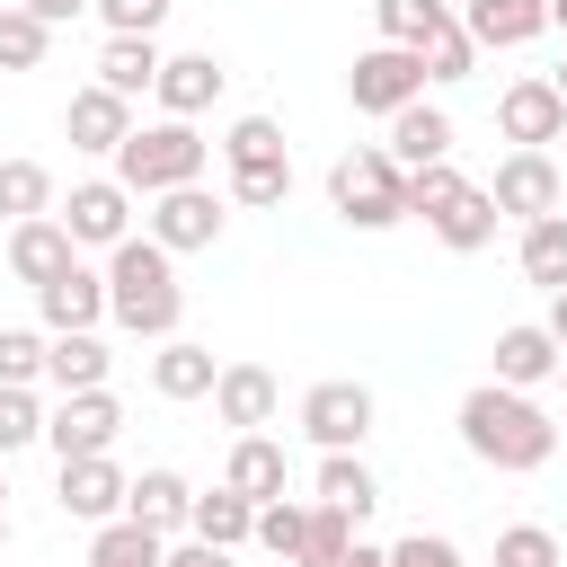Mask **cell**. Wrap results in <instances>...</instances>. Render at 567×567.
<instances>
[{
    "label": "cell",
    "mask_w": 567,
    "mask_h": 567,
    "mask_svg": "<svg viewBox=\"0 0 567 567\" xmlns=\"http://www.w3.org/2000/svg\"><path fill=\"white\" fill-rule=\"evenodd\" d=\"M461 452L470 461H487V470H505V478H532L540 461H558V416L532 399V390H505V381H478L470 399H461Z\"/></svg>",
    "instance_id": "cell-1"
},
{
    "label": "cell",
    "mask_w": 567,
    "mask_h": 567,
    "mask_svg": "<svg viewBox=\"0 0 567 567\" xmlns=\"http://www.w3.org/2000/svg\"><path fill=\"white\" fill-rule=\"evenodd\" d=\"M106 319H115L124 337H151V346L177 337L186 284H177V257H168L151 230H133L124 248H106Z\"/></svg>",
    "instance_id": "cell-2"
},
{
    "label": "cell",
    "mask_w": 567,
    "mask_h": 567,
    "mask_svg": "<svg viewBox=\"0 0 567 567\" xmlns=\"http://www.w3.org/2000/svg\"><path fill=\"white\" fill-rule=\"evenodd\" d=\"M204 168H213V142H204L195 124H177V115L133 124V142L115 151V186H124L133 204H151V195H168V186H204Z\"/></svg>",
    "instance_id": "cell-3"
},
{
    "label": "cell",
    "mask_w": 567,
    "mask_h": 567,
    "mask_svg": "<svg viewBox=\"0 0 567 567\" xmlns=\"http://www.w3.org/2000/svg\"><path fill=\"white\" fill-rule=\"evenodd\" d=\"M328 213H337L346 230H390V221H408V168H399L381 142L337 151V159H328Z\"/></svg>",
    "instance_id": "cell-4"
},
{
    "label": "cell",
    "mask_w": 567,
    "mask_h": 567,
    "mask_svg": "<svg viewBox=\"0 0 567 567\" xmlns=\"http://www.w3.org/2000/svg\"><path fill=\"white\" fill-rule=\"evenodd\" d=\"M221 168H230V204L239 213H275L292 195V151H284V124L275 115H239L221 142Z\"/></svg>",
    "instance_id": "cell-5"
},
{
    "label": "cell",
    "mask_w": 567,
    "mask_h": 567,
    "mask_svg": "<svg viewBox=\"0 0 567 567\" xmlns=\"http://www.w3.org/2000/svg\"><path fill=\"white\" fill-rule=\"evenodd\" d=\"M346 97H354V115H399V106H416L425 97V53H408V44H363L354 53V71H346Z\"/></svg>",
    "instance_id": "cell-6"
},
{
    "label": "cell",
    "mask_w": 567,
    "mask_h": 567,
    "mask_svg": "<svg viewBox=\"0 0 567 567\" xmlns=\"http://www.w3.org/2000/svg\"><path fill=\"white\" fill-rule=\"evenodd\" d=\"M115 434H124V399L115 390H71V399L44 408V452L53 461H97V452H115Z\"/></svg>",
    "instance_id": "cell-7"
},
{
    "label": "cell",
    "mask_w": 567,
    "mask_h": 567,
    "mask_svg": "<svg viewBox=\"0 0 567 567\" xmlns=\"http://www.w3.org/2000/svg\"><path fill=\"white\" fill-rule=\"evenodd\" d=\"M372 416H381V399L363 381H310L301 390V434L319 452H363L372 443Z\"/></svg>",
    "instance_id": "cell-8"
},
{
    "label": "cell",
    "mask_w": 567,
    "mask_h": 567,
    "mask_svg": "<svg viewBox=\"0 0 567 567\" xmlns=\"http://www.w3.org/2000/svg\"><path fill=\"white\" fill-rule=\"evenodd\" d=\"M142 230H151L168 257H195V248H213V239L230 230V204H221L213 186H168V195H151Z\"/></svg>",
    "instance_id": "cell-9"
},
{
    "label": "cell",
    "mask_w": 567,
    "mask_h": 567,
    "mask_svg": "<svg viewBox=\"0 0 567 567\" xmlns=\"http://www.w3.org/2000/svg\"><path fill=\"white\" fill-rule=\"evenodd\" d=\"M496 133H505L514 151H549V142H567V97L549 89V71L505 80V97H496Z\"/></svg>",
    "instance_id": "cell-10"
},
{
    "label": "cell",
    "mask_w": 567,
    "mask_h": 567,
    "mask_svg": "<svg viewBox=\"0 0 567 567\" xmlns=\"http://www.w3.org/2000/svg\"><path fill=\"white\" fill-rule=\"evenodd\" d=\"M487 195H496V213H505V221L567 213V177H558V159H549V151H505V159H496V177H487Z\"/></svg>",
    "instance_id": "cell-11"
},
{
    "label": "cell",
    "mask_w": 567,
    "mask_h": 567,
    "mask_svg": "<svg viewBox=\"0 0 567 567\" xmlns=\"http://www.w3.org/2000/svg\"><path fill=\"white\" fill-rule=\"evenodd\" d=\"M53 221H62L80 248H124V239H133V195H124L115 177H80V186L53 204Z\"/></svg>",
    "instance_id": "cell-12"
},
{
    "label": "cell",
    "mask_w": 567,
    "mask_h": 567,
    "mask_svg": "<svg viewBox=\"0 0 567 567\" xmlns=\"http://www.w3.org/2000/svg\"><path fill=\"white\" fill-rule=\"evenodd\" d=\"M124 496H133V478L115 470V452H97V461H62V478H53V505L71 514V523H124Z\"/></svg>",
    "instance_id": "cell-13"
},
{
    "label": "cell",
    "mask_w": 567,
    "mask_h": 567,
    "mask_svg": "<svg viewBox=\"0 0 567 567\" xmlns=\"http://www.w3.org/2000/svg\"><path fill=\"white\" fill-rule=\"evenodd\" d=\"M133 97H115V89H71V106H62V133H71V151H89V159H115L124 142H133Z\"/></svg>",
    "instance_id": "cell-14"
},
{
    "label": "cell",
    "mask_w": 567,
    "mask_h": 567,
    "mask_svg": "<svg viewBox=\"0 0 567 567\" xmlns=\"http://www.w3.org/2000/svg\"><path fill=\"white\" fill-rule=\"evenodd\" d=\"M35 319H44V337H80V328H106V266H71V275H53L44 292H35Z\"/></svg>",
    "instance_id": "cell-15"
},
{
    "label": "cell",
    "mask_w": 567,
    "mask_h": 567,
    "mask_svg": "<svg viewBox=\"0 0 567 567\" xmlns=\"http://www.w3.org/2000/svg\"><path fill=\"white\" fill-rule=\"evenodd\" d=\"M275 408H284V381H275L266 363H221V381H213V416H221L230 434H266Z\"/></svg>",
    "instance_id": "cell-16"
},
{
    "label": "cell",
    "mask_w": 567,
    "mask_h": 567,
    "mask_svg": "<svg viewBox=\"0 0 567 567\" xmlns=\"http://www.w3.org/2000/svg\"><path fill=\"white\" fill-rule=\"evenodd\" d=\"M230 89V71H221V53H168L159 62V115H177V124H195V115H213V97Z\"/></svg>",
    "instance_id": "cell-17"
},
{
    "label": "cell",
    "mask_w": 567,
    "mask_h": 567,
    "mask_svg": "<svg viewBox=\"0 0 567 567\" xmlns=\"http://www.w3.org/2000/svg\"><path fill=\"white\" fill-rule=\"evenodd\" d=\"M71 266H80V239H71V230H62L53 213H44V221H18V230H9V275H18L27 292H44V284H53V275H71Z\"/></svg>",
    "instance_id": "cell-18"
},
{
    "label": "cell",
    "mask_w": 567,
    "mask_h": 567,
    "mask_svg": "<svg viewBox=\"0 0 567 567\" xmlns=\"http://www.w3.org/2000/svg\"><path fill=\"white\" fill-rule=\"evenodd\" d=\"M558 337L540 328V319H514V328H496V372L487 381H505V390H540V381H558Z\"/></svg>",
    "instance_id": "cell-19"
},
{
    "label": "cell",
    "mask_w": 567,
    "mask_h": 567,
    "mask_svg": "<svg viewBox=\"0 0 567 567\" xmlns=\"http://www.w3.org/2000/svg\"><path fill=\"white\" fill-rule=\"evenodd\" d=\"M221 487H239L248 505H275V496H292V461H284V443H275V434H230Z\"/></svg>",
    "instance_id": "cell-20"
},
{
    "label": "cell",
    "mask_w": 567,
    "mask_h": 567,
    "mask_svg": "<svg viewBox=\"0 0 567 567\" xmlns=\"http://www.w3.org/2000/svg\"><path fill=\"white\" fill-rule=\"evenodd\" d=\"M461 27L478 53H514V44L549 35V0H461Z\"/></svg>",
    "instance_id": "cell-21"
},
{
    "label": "cell",
    "mask_w": 567,
    "mask_h": 567,
    "mask_svg": "<svg viewBox=\"0 0 567 567\" xmlns=\"http://www.w3.org/2000/svg\"><path fill=\"white\" fill-rule=\"evenodd\" d=\"M399 168H443L452 159V115L434 106V97H416V106H399L390 115V142H381Z\"/></svg>",
    "instance_id": "cell-22"
},
{
    "label": "cell",
    "mask_w": 567,
    "mask_h": 567,
    "mask_svg": "<svg viewBox=\"0 0 567 567\" xmlns=\"http://www.w3.org/2000/svg\"><path fill=\"white\" fill-rule=\"evenodd\" d=\"M159 35H106L97 44V89H115V97H151L159 89Z\"/></svg>",
    "instance_id": "cell-23"
},
{
    "label": "cell",
    "mask_w": 567,
    "mask_h": 567,
    "mask_svg": "<svg viewBox=\"0 0 567 567\" xmlns=\"http://www.w3.org/2000/svg\"><path fill=\"white\" fill-rule=\"evenodd\" d=\"M319 505H337V514H354V523H372L381 514V478H372V461L363 452H319Z\"/></svg>",
    "instance_id": "cell-24"
},
{
    "label": "cell",
    "mask_w": 567,
    "mask_h": 567,
    "mask_svg": "<svg viewBox=\"0 0 567 567\" xmlns=\"http://www.w3.org/2000/svg\"><path fill=\"white\" fill-rule=\"evenodd\" d=\"M106 372H115V354H106V337L97 328H80V337H53L44 346V381L71 399V390H106Z\"/></svg>",
    "instance_id": "cell-25"
},
{
    "label": "cell",
    "mask_w": 567,
    "mask_h": 567,
    "mask_svg": "<svg viewBox=\"0 0 567 567\" xmlns=\"http://www.w3.org/2000/svg\"><path fill=\"white\" fill-rule=\"evenodd\" d=\"M213 381H221V363H213V346H195V337H168V346L151 354V390H159V399H213Z\"/></svg>",
    "instance_id": "cell-26"
},
{
    "label": "cell",
    "mask_w": 567,
    "mask_h": 567,
    "mask_svg": "<svg viewBox=\"0 0 567 567\" xmlns=\"http://www.w3.org/2000/svg\"><path fill=\"white\" fill-rule=\"evenodd\" d=\"M124 514H133V523H151V532L168 540V532H186V523H195V487H186L177 470H142V478H133V496H124Z\"/></svg>",
    "instance_id": "cell-27"
},
{
    "label": "cell",
    "mask_w": 567,
    "mask_h": 567,
    "mask_svg": "<svg viewBox=\"0 0 567 567\" xmlns=\"http://www.w3.org/2000/svg\"><path fill=\"white\" fill-rule=\"evenodd\" d=\"M496 221H505V213H496V195H487V186H470V195H452V204H443L425 230H434L452 257H478V248L496 239Z\"/></svg>",
    "instance_id": "cell-28"
},
{
    "label": "cell",
    "mask_w": 567,
    "mask_h": 567,
    "mask_svg": "<svg viewBox=\"0 0 567 567\" xmlns=\"http://www.w3.org/2000/svg\"><path fill=\"white\" fill-rule=\"evenodd\" d=\"M514 266H523V284H540V292H567V213H540V221H523V239H514Z\"/></svg>",
    "instance_id": "cell-29"
},
{
    "label": "cell",
    "mask_w": 567,
    "mask_h": 567,
    "mask_svg": "<svg viewBox=\"0 0 567 567\" xmlns=\"http://www.w3.org/2000/svg\"><path fill=\"white\" fill-rule=\"evenodd\" d=\"M186 532H195V540H213V549H239V540H257V505H248L239 487H204Z\"/></svg>",
    "instance_id": "cell-30"
},
{
    "label": "cell",
    "mask_w": 567,
    "mask_h": 567,
    "mask_svg": "<svg viewBox=\"0 0 567 567\" xmlns=\"http://www.w3.org/2000/svg\"><path fill=\"white\" fill-rule=\"evenodd\" d=\"M62 195H53V168L44 159H0V221L18 230V221H44Z\"/></svg>",
    "instance_id": "cell-31"
},
{
    "label": "cell",
    "mask_w": 567,
    "mask_h": 567,
    "mask_svg": "<svg viewBox=\"0 0 567 567\" xmlns=\"http://www.w3.org/2000/svg\"><path fill=\"white\" fill-rule=\"evenodd\" d=\"M372 27H381V44L425 53V44L452 27V0H372Z\"/></svg>",
    "instance_id": "cell-32"
},
{
    "label": "cell",
    "mask_w": 567,
    "mask_h": 567,
    "mask_svg": "<svg viewBox=\"0 0 567 567\" xmlns=\"http://www.w3.org/2000/svg\"><path fill=\"white\" fill-rule=\"evenodd\" d=\"M89 567H168V540L124 514V523H97L89 532Z\"/></svg>",
    "instance_id": "cell-33"
},
{
    "label": "cell",
    "mask_w": 567,
    "mask_h": 567,
    "mask_svg": "<svg viewBox=\"0 0 567 567\" xmlns=\"http://www.w3.org/2000/svg\"><path fill=\"white\" fill-rule=\"evenodd\" d=\"M257 549H266L275 567H301V549H310V496H275V505H257Z\"/></svg>",
    "instance_id": "cell-34"
},
{
    "label": "cell",
    "mask_w": 567,
    "mask_h": 567,
    "mask_svg": "<svg viewBox=\"0 0 567 567\" xmlns=\"http://www.w3.org/2000/svg\"><path fill=\"white\" fill-rule=\"evenodd\" d=\"M44 53H53V27L9 0V9H0V71H44Z\"/></svg>",
    "instance_id": "cell-35"
},
{
    "label": "cell",
    "mask_w": 567,
    "mask_h": 567,
    "mask_svg": "<svg viewBox=\"0 0 567 567\" xmlns=\"http://www.w3.org/2000/svg\"><path fill=\"white\" fill-rule=\"evenodd\" d=\"M44 328H0V390H35L44 381Z\"/></svg>",
    "instance_id": "cell-36"
},
{
    "label": "cell",
    "mask_w": 567,
    "mask_h": 567,
    "mask_svg": "<svg viewBox=\"0 0 567 567\" xmlns=\"http://www.w3.org/2000/svg\"><path fill=\"white\" fill-rule=\"evenodd\" d=\"M354 532H363L354 514H337V505H319V496H310V549H301V567H337V558L354 549Z\"/></svg>",
    "instance_id": "cell-37"
},
{
    "label": "cell",
    "mask_w": 567,
    "mask_h": 567,
    "mask_svg": "<svg viewBox=\"0 0 567 567\" xmlns=\"http://www.w3.org/2000/svg\"><path fill=\"white\" fill-rule=\"evenodd\" d=\"M470 186H478V177H461L452 159H443V168H408V213H416V221H434V213H443L452 195H470Z\"/></svg>",
    "instance_id": "cell-38"
},
{
    "label": "cell",
    "mask_w": 567,
    "mask_h": 567,
    "mask_svg": "<svg viewBox=\"0 0 567 567\" xmlns=\"http://www.w3.org/2000/svg\"><path fill=\"white\" fill-rule=\"evenodd\" d=\"M27 443H44V399L35 390H0V461L27 452Z\"/></svg>",
    "instance_id": "cell-39"
},
{
    "label": "cell",
    "mask_w": 567,
    "mask_h": 567,
    "mask_svg": "<svg viewBox=\"0 0 567 567\" xmlns=\"http://www.w3.org/2000/svg\"><path fill=\"white\" fill-rule=\"evenodd\" d=\"M487 567H558V532H540V523H505Z\"/></svg>",
    "instance_id": "cell-40"
},
{
    "label": "cell",
    "mask_w": 567,
    "mask_h": 567,
    "mask_svg": "<svg viewBox=\"0 0 567 567\" xmlns=\"http://www.w3.org/2000/svg\"><path fill=\"white\" fill-rule=\"evenodd\" d=\"M470 71H478V44H470V27L452 18V27L425 44V80H470Z\"/></svg>",
    "instance_id": "cell-41"
},
{
    "label": "cell",
    "mask_w": 567,
    "mask_h": 567,
    "mask_svg": "<svg viewBox=\"0 0 567 567\" xmlns=\"http://www.w3.org/2000/svg\"><path fill=\"white\" fill-rule=\"evenodd\" d=\"M390 567H470V558L443 532H408V540H390Z\"/></svg>",
    "instance_id": "cell-42"
},
{
    "label": "cell",
    "mask_w": 567,
    "mask_h": 567,
    "mask_svg": "<svg viewBox=\"0 0 567 567\" xmlns=\"http://www.w3.org/2000/svg\"><path fill=\"white\" fill-rule=\"evenodd\" d=\"M97 18H106V35H159L168 0H97Z\"/></svg>",
    "instance_id": "cell-43"
},
{
    "label": "cell",
    "mask_w": 567,
    "mask_h": 567,
    "mask_svg": "<svg viewBox=\"0 0 567 567\" xmlns=\"http://www.w3.org/2000/svg\"><path fill=\"white\" fill-rule=\"evenodd\" d=\"M168 567H230V549H213V540H195V532H186V540L168 549Z\"/></svg>",
    "instance_id": "cell-44"
},
{
    "label": "cell",
    "mask_w": 567,
    "mask_h": 567,
    "mask_svg": "<svg viewBox=\"0 0 567 567\" xmlns=\"http://www.w3.org/2000/svg\"><path fill=\"white\" fill-rule=\"evenodd\" d=\"M18 9H35L44 27H71V18H80V9H97V0H18Z\"/></svg>",
    "instance_id": "cell-45"
},
{
    "label": "cell",
    "mask_w": 567,
    "mask_h": 567,
    "mask_svg": "<svg viewBox=\"0 0 567 567\" xmlns=\"http://www.w3.org/2000/svg\"><path fill=\"white\" fill-rule=\"evenodd\" d=\"M540 328L558 337V354H567V292H549V310H540Z\"/></svg>",
    "instance_id": "cell-46"
},
{
    "label": "cell",
    "mask_w": 567,
    "mask_h": 567,
    "mask_svg": "<svg viewBox=\"0 0 567 567\" xmlns=\"http://www.w3.org/2000/svg\"><path fill=\"white\" fill-rule=\"evenodd\" d=\"M337 567H390V549H372V540H354V549H346Z\"/></svg>",
    "instance_id": "cell-47"
},
{
    "label": "cell",
    "mask_w": 567,
    "mask_h": 567,
    "mask_svg": "<svg viewBox=\"0 0 567 567\" xmlns=\"http://www.w3.org/2000/svg\"><path fill=\"white\" fill-rule=\"evenodd\" d=\"M549 27H558V35H567V0H549Z\"/></svg>",
    "instance_id": "cell-48"
},
{
    "label": "cell",
    "mask_w": 567,
    "mask_h": 567,
    "mask_svg": "<svg viewBox=\"0 0 567 567\" xmlns=\"http://www.w3.org/2000/svg\"><path fill=\"white\" fill-rule=\"evenodd\" d=\"M549 89H558V97H567V62H558V71H549Z\"/></svg>",
    "instance_id": "cell-49"
},
{
    "label": "cell",
    "mask_w": 567,
    "mask_h": 567,
    "mask_svg": "<svg viewBox=\"0 0 567 567\" xmlns=\"http://www.w3.org/2000/svg\"><path fill=\"white\" fill-rule=\"evenodd\" d=\"M0 505H9V461H0Z\"/></svg>",
    "instance_id": "cell-50"
},
{
    "label": "cell",
    "mask_w": 567,
    "mask_h": 567,
    "mask_svg": "<svg viewBox=\"0 0 567 567\" xmlns=\"http://www.w3.org/2000/svg\"><path fill=\"white\" fill-rule=\"evenodd\" d=\"M0 549H9V505H0Z\"/></svg>",
    "instance_id": "cell-51"
},
{
    "label": "cell",
    "mask_w": 567,
    "mask_h": 567,
    "mask_svg": "<svg viewBox=\"0 0 567 567\" xmlns=\"http://www.w3.org/2000/svg\"><path fill=\"white\" fill-rule=\"evenodd\" d=\"M558 452H567V416H558Z\"/></svg>",
    "instance_id": "cell-52"
},
{
    "label": "cell",
    "mask_w": 567,
    "mask_h": 567,
    "mask_svg": "<svg viewBox=\"0 0 567 567\" xmlns=\"http://www.w3.org/2000/svg\"><path fill=\"white\" fill-rule=\"evenodd\" d=\"M558 381H567V363H558Z\"/></svg>",
    "instance_id": "cell-53"
}]
</instances>
